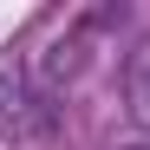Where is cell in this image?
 <instances>
[{
    "instance_id": "obj_1",
    "label": "cell",
    "mask_w": 150,
    "mask_h": 150,
    "mask_svg": "<svg viewBox=\"0 0 150 150\" xmlns=\"http://www.w3.org/2000/svg\"><path fill=\"white\" fill-rule=\"evenodd\" d=\"M52 98H46V85L33 79V59L20 52V46H7L0 52V137H13V144H46L52 137Z\"/></svg>"
},
{
    "instance_id": "obj_2",
    "label": "cell",
    "mask_w": 150,
    "mask_h": 150,
    "mask_svg": "<svg viewBox=\"0 0 150 150\" xmlns=\"http://www.w3.org/2000/svg\"><path fill=\"white\" fill-rule=\"evenodd\" d=\"M124 98H131V117L150 131V39H137L124 59Z\"/></svg>"
},
{
    "instance_id": "obj_3",
    "label": "cell",
    "mask_w": 150,
    "mask_h": 150,
    "mask_svg": "<svg viewBox=\"0 0 150 150\" xmlns=\"http://www.w3.org/2000/svg\"><path fill=\"white\" fill-rule=\"evenodd\" d=\"M131 150H150V144H131Z\"/></svg>"
}]
</instances>
